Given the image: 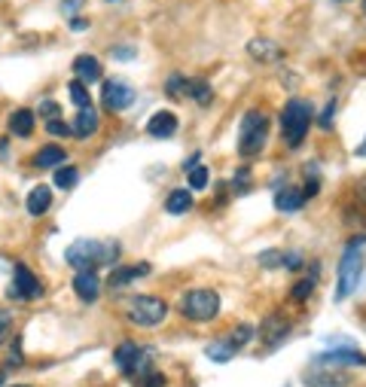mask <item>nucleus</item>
<instances>
[{"label":"nucleus","mask_w":366,"mask_h":387,"mask_svg":"<svg viewBox=\"0 0 366 387\" xmlns=\"http://www.w3.org/2000/svg\"><path fill=\"white\" fill-rule=\"evenodd\" d=\"M74 293L83 302H95L101 296V278L95 269H83L74 274Z\"/></svg>","instance_id":"12"},{"label":"nucleus","mask_w":366,"mask_h":387,"mask_svg":"<svg viewBox=\"0 0 366 387\" xmlns=\"http://www.w3.org/2000/svg\"><path fill=\"white\" fill-rule=\"evenodd\" d=\"M67 91H70V101H74L79 110H83V107H92V95H89V86H86V83H79V79H70Z\"/></svg>","instance_id":"26"},{"label":"nucleus","mask_w":366,"mask_h":387,"mask_svg":"<svg viewBox=\"0 0 366 387\" xmlns=\"http://www.w3.org/2000/svg\"><path fill=\"white\" fill-rule=\"evenodd\" d=\"M147 274H150L147 262H138V266H116L113 271H110L107 284L110 287H126V284H131L135 278H147Z\"/></svg>","instance_id":"15"},{"label":"nucleus","mask_w":366,"mask_h":387,"mask_svg":"<svg viewBox=\"0 0 366 387\" xmlns=\"http://www.w3.org/2000/svg\"><path fill=\"white\" fill-rule=\"evenodd\" d=\"M266 140H269L266 113H260V110H248L244 119H241V128H238V152L244 159L260 156L262 147H266Z\"/></svg>","instance_id":"4"},{"label":"nucleus","mask_w":366,"mask_h":387,"mask_svg":"<svg viewBox=\"0 0 366 387\" xmlns=\"http://www.w3.org/2000/svg\"><path fill=\"white\" fill-rule=\"evenodd\" d=\"M9 332H13V318L0 311V344H4V339H9Z\"/></svg>","instance_id":"37"},{"label":"nucleus","mask_w":366,"mask_h":387,"mask_svg":"<svg viewBox=\"0 0 366 387\" xmlns=\"http://www.w3.org/2000/svg\"><path fill=\"white\" fill-rule=\"evenodd\" d=\"M165 91H168V98H189V79L183 77V74H174V77H168V83H165Z\"/></svg>","instance_id":"28"},{"label":"nucleus","mask_w":366,"mask_h":387,"mask_svg":"<svg viewBox=\"0 0 366 387\" xmlns=\"http://www.w3.org/2000/svg\"><path fill=\"white\" fill-rule=\"evenodd\" d=\"M363 278V238H351V244L342 253L339 278H336V299H348L360 287Z\"/></svg>","instance_id":"3"},{"label":"nucleus","mask_w":366,"mask_h":387,"mask_svg":"<svg viewBox=\"0 0 366 387\" xmlns=\"http://www.w3.org/2000/svg\"><path fill=\"white\" fill-rule=\"evenodd\" d=\"M40 296H43V284H40V278L25 266V262H16L13 281H9V287H6V299L22 302V299H40Z\"/></svg>","instance_id":"7"},{"label":"nucleus","mask_w":366,"mask_h":387,"mask_svg":"<svg viewBox=\"0 0 366 387\" xmlns=\"http://www.w3.org/2000/svg\"><path fill=\"white\" fill-rule=\"evenodd\" d=\"M281 259H284V250H266V253H260V262H262L266 269H278Z\"/></svg>","instance_id":"34"},{"label":"nucleus","mask_w":366,"mask_h":387,"mask_svg":"<svg viewBox=\"0 0 366 387\" xmlns=\"http://www.w3.org/2000/svg\"><path fill=\"white\" fill-rule=\"evenodd\" d=\"M119 257V244H104V241H86L79 238L65 250L67 266H74L77 271L95 269V266H113Z\"/></svg>","instance_id":"1"},{"label":"nucleus","mask_w":366,"mask_h":387,"mask_svg":"<svg viewBox=\"0 0 366 387\" xmlns=\"http://www.w3.org/2000/svg\"><path fill=\"white\" fill-rule=\"evenodd\" d=\"M311 366H327V369H348V366H366V354L357 348H327L311 357Z\"/></svg>","instance_id":"9"},{"label":"nucleus","mask_w":366,"mask_h":387,"mask_svg":"<svg viewBox=\"0 0 366 387\" xmlns=\"http://www.w3.org/2000/svg\"><path fill=\"white\" fill-rule=\"evenodd\" d=\"M135 98H138V91L131 83H126V79H104V86H101V101H104V107L113 110V113L128 110L135 104Z\"/></svg>","instance_id":"8"},{"label":"nucleus","mask_w":366,"mask_h":387,"mask_svg":"<svg viewBox=\"0 0 366 387\" xmlns=\"http://www.w3.org/2000/svg\"><path fill=\"white\" fill-rule=\"evenodd\" d=\"M98 125H101V119H98V113L92 107H83L77 113V119L70 122V135H77V138H92L98 131Z\"/></svg>","instance_id":"16"},{"label":"nucleus","mask_w":366,"mask_h":387,"mask_svg":"<svg viewBox=\"0 0 366 387\" xmlns=\"http://www.w3.org/2000/svg\"><path fill=\"white\" fill-rule=\"evenodd\" d=\"M314 281H318V278H305V281H299L296 287H293V293H290L293 302H305V299H309L311 293H314Z\"/></svg>","instance_id":"31"},{"label":"nucleus","mask_w":366,"mask_h":387,"mask_svg":"<svg viewBox=\"0 0 366 387\" xmlns=\"http://www.w3.org/2000/svg\"><path fill=\"white\" fill-rule=\"evenodd\" d=\"M79 4H83V0H61V13H74Z\"/></svg>","instance_id":"42"},{"label":"nucleus","mask_w":366,"mask_h":387,"mask_svg":"<svg viewBox=\"0 0 366 387\" xmlns=\"http://www.w3.org/2000/svg\"><path fill=\"white\" fill-rule=\"evenodd\" d=\"M140 344L135 342H122L119 348L113 351V363L119 366V372H126V375H135V372H144V363L147 360H140Z\"/></svg>","instance_id":"10"},{"label":"nucleus","mask_w":366,"mask_h":387,"mask_svg":"<svg viewBox=\"0 0 366 387\" xmlns=\"http://www.w3.org/2000/svg\"><path fill=\"white\" fill-rule=\"evenodd\" d=\"M25 208L30 217H43V213L52 208V192H49V186H34L28 192V198H25Z\"/></svg>","instance_id":"17"},{"label":"nucleus","mask_w":366,"mask_h":387,"mask_svg":"<svg viewBox=\"0 0 366 387\" xmlns=\"http://www.w3.org/2000/svg\"><path fill=\"white\" fill-rule=\"evenodd\" d=\"M147 135L150 138H159V140L174 138L177 135V116L171 113V110H159V113H152L147 119Z\"/></svg>","instance_id":"13"},{"label":"nucleus","mask_w":366,"mask_h":387,"mask_svg":"<svg viewBox=\"0 0 366 387\" xmlns=\"http://www.w3.org/2000/svg\"><path fill=\"white\" fill-rule=\"evenodd\" d=\"M248 183H250V171L248 168H241L235 177H232V186H235L238 192H248Z\"/></svg>","instance_id":"36"},{"label":"nucleus","mask_w":366,"mask_h":387,"mask_svg":"<svg viewBox=\"0 0 366 387\" xmlns=\"http://www.w3.org/2000/svg\"><path fill=\"white\" fill-rule=\"evenodd\" d=\"M144 387H165V375H159V372H150L147 378H144Z\"/></svg>","instance_id":"40"},{"label":"nucleus","mask_w":366,"mask_h":387,"mask_svg":"<svg viewBox=\"0 0 366 387\" xmlns=\"http://www.w3.org/2000/svg\"><path fill=\"white\" fill-rule=\"evenodd\" d=\"M4 381H6V372H0V387H4Z\"/></svg>","instance_id":"44"},{"label":"nucleus","mask_w":366,"mask_h":387,"mask_svg":"<svg viewBox=\"0 0 366 387\" xmlns=\"http://www.w3.org/2000/svg\"><path fill=\"white\" fill-rule=\"evenodd\" d=\"M187 180H189V189H205V186H208V180H211L208 165H196V168H189Z\"/></svg>","instance_id":"30"},{"label":"nucleus","mask_w":366,"mask_h":387,"mask_svg":"<svg viewBox=\"0 0 366 387\" xmlns=\"http://www.w3.org/2000/svg\"><path fill=\"white\" fill-rule=\"evenodd\" d=\"M70 30H77V34H79V30H89V18H83V16H77V18H74V22H70Z\"/></svg>","instance_id":"41"},{"label":"nucleus","mask_w":366,"mask_h":387,"mask_svg":"<svg viewBox=\"0 0 366 387\" xmlns=\"http://www.w3.org/2000/svg\"><path fill=\"white\" fill-rule=\"evenodd\" d=\"M357 156H366V138H363V144L357 147Z\"/></svg>","instance_id":"43"},{"label":"nucleus","mask_w":366,"mask_h":387,"mask_svg":"<svg viewBox=\"0 0 366 387\" xmlns=\"http://www.w3.org/2000/svg\"><path fill=\"white\" fill-rule=\"evenodd\" d=\"M165 211L174 213V217H183L187 211H192V189H171L165 198Z\"/></svg>","instance_id":"21"},{"label":"nucleus","mask_w":366,"mask_h":387,"mask_svg":"<svg viewBox=\"0 0 366 387\" xmlns=\"http://www.w3.org/2000/svg\"><path fill=\"white\" fill-rule=\"evenodd\" d=\"M65 159H67L65 150L55 147V144H49V147H43L34 156V165L37 168H61V165H65Z\"/></svg>","instance_id":"23"},{"label":"nucleus","mask_w":366,"mask_h":387,"mask_svg":"<svg viewBox=\"0 0 366 387\" xmlns=\"http://www.w3.org/2000/svg\"><path fill=\"white\" fill-rule=\"evenodd\" d=\"M302 205H305L302 189H290V186H284V189L274 192V208H278L281 213H296Z\"/></svg>","instance_id":"20"},{"label":"nucleus","mask_w":366,"mask_h":387,"mask_svg":"<svg viewBox=\"0 0 366 387\" xmlns=\"http://www.w3.org/2000/svg\"><path fill=\"white\" fill-rule=\"evenodd\" d=\"M126 311H128L126 318L135 323V327L152 330V327H159V323L168 318V302L159 299V296H135L128 302Z\"/></svg>","instance_id":"6"},{"label":"nucleus","mask_w":366,"mask_h":387,"mask_svg":"<svg viewBox=\"0 0 366 387\" xmlns=\"http://www.w3.org/2000/svg\"><path fill=\"white\" fill-rule=\"evenodd\" d=\"M180 314L192 323H205V320H214L220 314V296L217 290L211 287H196L189 290L187 296L180 299Z\"/></svg>","instance_id":"5"},{"label":"nucleus","mask_w":366,"mask_h":387,"mask_svg":"<svg viewBox=\"0 0 366 387\" xmlns=\"http://www.w3.org/2000/svg\"><path fill=\"white\" fill-rule=\"evenodd\" d=\"M79 183V171L74 168V165H61L58 171H55V186L58 189H74Z\"/></svg>","instance_id":"27"},{"label":"nucleus","mask_w":366,"mask_h":387,"mask_svg":"<svg viewBox=\"0 0 366 387\" xmlns=\"http://www.w3.org/2000/svg\"><path fill=\"white\" fill-rule=\"evenodd\" d=\"M37 116H46V122L49 119H61V107L55 104V101H43V104L37 107Z\"/></svg>","instance_id":"33"},{"label":"nucleus","mask_w":366,"mask_h":387,"mask_svg":"<svg viewBox=\"0 0 366 387\" xmlns=\"http://www.w3.org/2000/svg\"><path fill=\"white\" fill-rule=\"evenodd\" d=\"M311 122H314V110H311L309 101L290 98L287 104H284V110H281V135H284V144H287L290 150H296L302 140H305V135H309Z\"/></svg>","instance_id":"2"},{"label":"nucleus","mask_w":366,"mask_h":387,"mask_svg":"<svg viewBox=\"0 0 366 387\" xmlns=\"http://www.w3.org/2000/svg\"><path fill=\"white\" fill-rule=\"evenodd\" d=\"M248 52L253 58H260V61H278L284 52H281V46L278 43H272V40H250L248 43Z\"/></svg>","instance_id":"24"},{"label":"nucleus","mask_w":366,"mask_h":387,"mask_svg":"<svg viewBox=\"0 0 366 387\" xmlns=\"http://www.w3.org/2000/svg\"><path fill=\"white\" fill-rule=\"evenodd\" d=\"M302 381L305 387H345L348 384V378L339 369H327V366H309L302 372Z\"/></svg>","instance_id":"11"},{"label":"nucleus","mask_w":366,"mask_h":387,"mask_svg":"<svg viewBox=\"0 0 366 387\" xmlns=\"http://www.w3.org/2000/svg\"><path fill=\"white\" fill-rule=\"evenodd\" d=\"M333 113H336V101H330V104L323 107V113H321V119H318V125H321V128H330V125H333Z\"/></svg>","instance_id":"38"},{"label":"nucleus","mask_w":366,"mask_h":387,"mask_svg":"<svg viewBox=\"0 0 366 387\" xmlns=\"http://www.w3.org/2000/svg\"><path fill=\"white\" fill-rule=\"evenodd\" d=\"M287 332H290V323L284 320L281 314H269V318L262 320V327H260V335H262V339H266L269 344H278Z\"/></svg>","instance_id":"19"},{"label":"nucleus","mask_w":366,"mask_h":387,"mask_svg":"<svg viewBox=\"0 0 366 387\" xmlns=\"http://www.w3.org/2000/svg\"><path fill=\"white\" fill-rule=\"evenodd\" d=\"M205 354H208V360H214V363H229V360L238 354V348L229 342V335H223V339H217V342L208 344Z\"/></svg>","instance_id":"22"},{"label":"nucleus","mask_w":366,"mask_h":387,"mask_svg":"<svg viewBox=\"0 0 366 387\" xmlns=\"http://www.w3.org/2000/svg\"><path fill=\"white\" fill-rule=\"evenodd\" d=\"M74 74H77L79 83H86V86L98 83L101 79V61L95 55H77L74 58Z\"/></svg>","instance_id":"14"},{"label":"nucleus","mask_w":366,"mask_h":387,"mask_svg":"<svg viewBox=\"0 0 366 387\" xmlns=\"http://www.w3.org/2000/svg\"><path fill=\"white\" fill-rule=\"evenodd\" d=\"M135 55H138L135 46H116V49H113V58H116V61H131Z\"/></svg>","instance_id":"39"},{"label":"nucleus","mask_w":366,"mask_h":387,"mask_svg":"<svg viewBox=\"0 0 366 387\" xmlns=\"http://www.w3.org/2000/svg\"><path fill=\"white\" fill-rule=\"evenodd\" d=\"M189 98L196 101V104L208 107L211 101H214V89H211L208 79H189Z\"/></svg>","instance_id":"25"},{"label":"nucleus","mask_w":366,"mask_h":387,"mask_svg":"<svg viewBox=\"0 0 366 387\" xmlns=\"http://www.w3.org/2000/svg\"><path fill=\"white\" fill-rule=\"evenodd\" d=\"M46 131H49L52 138H67V135H70V125H67L65 119H49V122H46Z\"/></svg>","instance_id":"32"},{"label":"nucleus","mask_w":366,"mask_h":387,"mask_svg":"<svg viewBox=\"0 0 366 387\" xmlns=\"http://www.w3.org/2000/svg\"><path fill=\"white\" fill-rule=\"evenodd\" d=\"M363 4H366V0H363Z\"/></svg>","instance_id":"46"},{"label":"nucleus","mask_w":366,"mask_h":387,"mask_svg":"<svg viewBox=\"0 0 366 387\" xmlns=\"http://www.w3.org/2000/svg\"><path fill=\"white\" fill-rule=\"evenodd\" d=\"M250 339H257V327H250V323H238V327L229 332V342L235 344V348H244Z\"/></svg>","instance_id":"29"},{"label":"nucleus","mask_w":366,"mask_h":387,"mask_svg":"<svg viewBox=\"0 0 366 387\" xmlns=\"http://www.w3.org/2000/svg\"><path fill=\"white\" fill-rule=\"evenodd\" d=\"M9 366H25V354H22V339H13V348H9Z\"/></svg>","instance_id":"35"},{"label":"nucleus","mask_w":366,"mask_h":387,"mask_svg":"<svg viewBox=\"0 0 366 387\" xmlns=\"http://www.w3.org/2000/svg\"><path fill=\"white\" fill-rule=\"evenodd\" d=\"M37 125V113L28 107H18L13 116H9V131H13L16 138H30V131Z\"/></svg>","instance_id":"18"},{"label":"nucleus","mask_w":366,"mask_h":387,"mask_svg":"<svg viewBox=\"0 0 366 387\" xmlns=\"http://www.w3.org/2000/svg\"><path fill=\"white\" fill-rule=\"evenodd\" d=\"M13 387H30V384H13Z\"/></svg>","instance_id":"45"}]
</instances>
